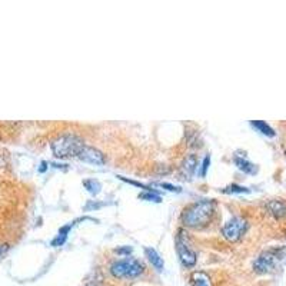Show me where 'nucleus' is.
<instances>
[{
    "mask_svg": "<svg viewBox=\"0 0 286 286\" xmlns=\"http://www.w3.org/2000/svg\"><path fill=\"white\" fill-rule=\"evenodd\" d=\"M85 140L75 133H66L56 137L50 143V149L57 159L78 157L79 153L85 148Z\"/></svg>",
    "mask_w": 286,
    "mask_h": 286,
    "instance_id": "obj_2",
    "label": "nucleus"
},
{
    "mask_svg": "<svg viewBox=\"0 0 286 286\" xmlns=\"http://www.w3.org/2000/svg\"><path fill=\"white\" fill-rule=\"evenodd\" d=\"M116 252H117V253H126V255H129V253L132 252V248H123V249H116Z\"/></svg>",
    "mask_w": 286,
    "mask_h": 286,
    "instance_id": "obj_19",
    "label": "nucleus"
},
{
    "mask_svg": "<svg viewBox=\"0 0 286 286\" xmlns=\"http://www.w3.org/2000/svg\"><path fill=\"white\" fill-rule=\"evenodd\" d=\"M83 186H85L86 189L92 193V195H98V193L100 192V189H102L100 182L99 180H96V179H86V180H83Z\"/></svg>",
    "mask_w": 286,
    "mask_h": 286,
    "instance_id": "obj_14",
    "label": "nucleus"
},
{
    "mask_svg": "<svg viewBox=\"0 0 286 286\" xmlns=\"http://www.w3.org/2000/svg\"><path fill=\"white\" fill-rule=\"evenodd\" d=\"M79 160H82V162H85V163H90V164H103L106 162V159H105V155L100 152L99 149H96V148H92V146H85L82 152L79 153L78 156Z\"/></svg>",
    "mask_w": 286,
    "mask_h": 286,
    "instance_id": "obj_7",
    "label": "nucleus"
},
{
    "mask_svg": "<svg viewBox=\"0 0 286 286\" xmlns=\"http://www.w3.org/2000/svg\"><path fill=\"white\" fill-rule=\"evenodd\" d=\"M250 125L256 129L257 132H260L262 135L268 136V137H275V136H276L275 129L272 128L271 125H269V123H266L265 121H252L250 122Z\"/></svg>",
    "mask_w": 286,
    "mask_h": 286,
    "instance_id": "obj_13",
    "label": "nucleus"
},
{
    "mask_svg": "<svg viewBox=\"0 0 286 286\" xmlns=\"http://www.w3.org/2000/svg\"><path fill=\"white\" fill-rule=\"evenodd\" d=\"M266 209L268 212L275 218V219H280L286 216V203L285 200L282 199H272L266 203Z\"/></svg>",
    "mask_w": 286,
    "mask_h": 286,
    "instance_id": "obj_9",
    "label": "nucleus"
},
{
    "mask_svg": "<svg viewBox=\"0 0 286 286\" xmlns=\"http://www.w3.org/2000/svg\"><path fill=\"white\" fill-rule=\"evenodd\" d=\"M285 155H286V150H285Z\"/></svg>",
    "mask_w": 286,
    "mask_h": 286,
    "instance_id": "obj_22",
    "label": "nucleus"
},
{
    "mask_svg": "<svg viewBox=\"0 0 286 286\" xmlns=\"http://www.w3.org/2000/svg\"><path fill=\"white\" fill-rule=\"evenodd\" d=\"M209 164H210V156L206 155L205 159H203V162H202V169H200V176H206L207 173V169H209Z\"/></svg>",
    "mask_w": 286,
    "mask_h": 286,
    "instance_id": "obj_17",
    "label": "nucleus"
},
{
    "mask_svg": "<svg viewBox=\"0 0 286 286\" xmlns=\"http://www.w3.org/2000/svg\"><path fill=\"white\" fill-rule=\"evenodd\" d=\"M233 162H235V164L237 166V169H239V171H242L243 173H248V175H255V173H257L256 164L249 162V160H248V159H245V157L235 156Z\"/></svg>",
    "mask_w": 286,
    "mask_h": 286,
    "instance_id": "obj_10",
    "label": "nucleus"
},
{
    "mask_svg": "<svg viewBox=\"0 0 286 286\" xmlns=\"http://www.w3.org/2000/svg\"><path fill=\"white\" fill-rule=\"evenodd\" d=\"M198 169V157L196 155H189L183 159L180 166V173L185 179H190Z\"/></svg>",
    "mask_w": 286,
    "mask_h": 286,
    "instance_id": "obj_8",
    "label": "nucleus"
},
{
    "mask_svg": "<svg viewBox=\"0 0 286 286\" xmlns=\"http://www.w3.org/2000/svg\"><path fill=\"white\" fill-rule=\"evenodd\" d=\"M46 164H47L46 162H42V168H40V172L46 171Z\"/></svg>",
    "mask_w": 286,
    "mask_h": 286,
    "instance_id": "obj_21",
    "label": "nucleus"
},
{
    "mask_svg": "<svg viewBox=\"0 0 286 286\" xmlns=\"http://www.w3.org/2000/svg\"><path fill=\"white\" fill-rule=\"evenodd\" d=\"M6 249H7L6 245H0V255H2V253H3V252H5Z\"/></svg>",
    "mask_w": 286,
    "mask_h": 286,
    "instance_id": "obj_20",
    "label": "nucleus"
},
{
    "mask_svg": "<svg viewBox=\"0 0 286 286\" xmlns=\"http://www.w3.org/2000/svg\"><path fill=\"white\" fill-rule=\"evenodd\" d=\"M145 253H146V256H148V259L150 260V264L153 265L157 271L159 272L163 271V268H164L163 259H162L160 255L157 253L156 249H153V248H145Z\"/></svg>",
    "mask_w": 286,
    "mask_h": 286,
    "instance_id": "obj_11",
    "label": "nucleus"
},
{
    "mask_svg": "<svg viewBox=\"0 0 286 286\" xmlns=\"http://www.w3.org/2000/svg\"><path fill=\"white\" fill-rule=\"evenodd\" d=\"M145 269L140 260L135 257H123L119 260H114L110 266V273L117 279H133L137 278Z\"/></svg>",
    "mask_w": 286,
    "mask_h": 286,
    "instance_id": "obj_3",
    "label": "nucleus"
},
{
    "mask_svg": "<svg viewBox=\"0 0 286 286\" xmlns=\"http://www.w3.org/2000/svg\"><path fill=\"white\" fill-rule=\"evenodd\" d=\"M190 282H192V286H212L209 275L202 271L192 272Z\"/></svg>",
    "mask_w": 286,
    "mask_h": 286,
    "instance_id": "obj_12",
    "label": "nucleus"
},
{
    "mask_svg": "<svg viewBox=\"0 0 286 286\" xmlns=\"http://www.w3.org/2000/svg\"><path fill=\"white\" fill-rule=\"evenodd\" d=\"M139 198L140 199H146V200H150V202H160V196L159 195H156L155 192H145V193H140L139 195Z\"/></svg>",
    "mask_w": 286,
    "mask_h": 286,
    "instance_id": "obj_16",
    "label": "nucleus"
},
{
    "mask_svg": "<svg viewBox=\"0 0 286 286\" xmlns=\"http://www.w3.org/2000/svg\"><path fill=\"white\" fill-rule=\"evenodd\" d=\"M285 253L283 249H279V248H273V249L265 250L262 252L259 256L255 259L253 262V271L256 273H269L275 269V266L278 264V260L280 259V256Z\"/></svg>",
    "mask_w": 286,
    "mask_h": 286,
    "instance_id": "obj_4",
    "label": "nucleus"
},
{
    "mask_svg": "<svg viewBox=\"0 0 286 286\" xmlns=\"http://www.w3.org/2000/svg\"><path fill=\"white\" fill-rule=\"evenodd\" d=\"M248 228H249V223H248V221H246L245 218H242V216H235V218L229 219V221L223 225V228H222V235H223V237H225L226 241H229V242H236V241H239V239L246 233Z\"/></svg>",
    "mask_w": 286,
    "mask_h": 286,
    "instance_id": "obj_5",
    "label": "nucleus"
},
{
    "mask_svg": "<svg viewBox=\"0 0 286 286\" xmlns=\"http://www.w3.org/2000/svg\"><path fill=\"white\" fill-rule=\"evenodd\" d=\"M222 192L223 193H249V189L248 187H245V186H241V185H229L226 187H223L222 189Z\"/></svg>",
    "mask_w": 286,
    "mask_h": 286,
    "instance_id": "obj_15",
    "label": "nucleus"
},
{
    "mask_svg": "<svg viewBox=\"0 0 286 286\" xmlns=\"http://www.w3.org/2000/svg\"><path fill=\"white\" fill-rule=\"evenodd\" d=\"M155 185L160 186V187H164L166 190H171V192H180V187L175 185H171V183H166V182H159V183H155Z\"/></svg>",
    "mask_w": 286,
    "mask_h": 286,
    "instance_id": "obj_18",
    "label": "nucleus"
},
{
    "mask_svg": "<svg viewBox=\"0 0 286 286\" xmlns=\"http://www.w3.org/2000/svg\"><path fill=\"white\" fill-rule=\"evenodd\" d=\"M175 245H176V252H178L180 262L185 265L186 268H193L196 265V260H198V255L190 248V245L187 242V237L183 233V230H179L178 232Z\"/></svg>",
    "mask_w": 286,
    "mask_h": 286,
    "instance_id": "obj_6",
    "label": "nucleus"
},
{
    "mask_svg": "<svg viewBox=\"0 0 286 286\" xmlns=\"http://www.w3.org/2000/svg\"><path fill=\"white\" fill-rule=\"evenodd\" d=\"M216 203L212 199H202L186 207L182 214L183 225L192 229H202L207 226L214 214Z\"/></svg>",
    "mask_w": 286,
    "mask_h": 286,
    "instance_id": "obj_1",
    "label": "nucleus"
}]
</instances>
